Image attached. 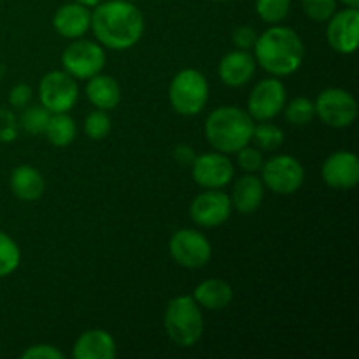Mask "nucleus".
<instances>
[{
	"instance_id": "f257e3e1",
	"label": "nucleus",
	"mask_w": 359,
	"mask_h": 359,
	"mask_svg": "<svg viewBox=\"0 0 359 359\" xmlns=\"http://www.w3.org/2000/svg\"><path fill=\"white\" fill-rule=\"evenodd\" d=\"M95 37L105 48L123 51L140 41L144 34V16L128 0H102L91 13Z\"/></svg>"
},
{
	"instance_id": "f03ea898",
	"label": "nucleus",
	"mask_w": 359,
	"mask_h": 359,
	"mask_svg": "<svg viewBox=\"0 0 359 359\" xmlns=\"http://www.w3.org/2000/svg\"><path fill=\"white\" fill-rule=\"evenodd\" d=\"M305 48L300 35L290 27L269 28L255 42L256 62L276 77L290 76L300 69Z\"/></svg>"
},
{
	"instance_id": "7ed1b4c3",
	"label": "nucleus",
	"mask_w": 359,
	"mask_h": 359,
	"mask_svg": "<svg viewBox=\"0 0 359 359\" xmlns=\"http://www.w3.org/2000/svg\"><path fill=\"white\" fill-rule=\"evenodd\" d=\"M255 121L248 111L224 105L209 114L205 121V137L219 153H237L251 142Z\"/></svg>"
},
{
	"instance_id": "20e7f679",
	"label": "nucleus",
	"mask_w": 359,
	"mask_h": 359,
	"mask_svg": "<svg viewBox=\"0 0 359 359\" xmlns=\"http://www.w3.org/2000/svg\"><path fill=\"white\" fill-rule=\"evenodd\" d=\"M167 335L175 346L191 347L202 339L203 318L191 297H177L168 302L163 318Z\"/></svg>"
},
{
	"instance_id": "39448f33",
	"label": "nucleus",
	"mask_w": 359,
	"mask_h": 359,
	"mask_svg": "<svg viewBox=\"0 0 359 359\" xmlns=\"http://www.w3.org/2000/svg\"><path fill=\"white\" fill-rule=\"evenodd\" d=\"M172 109L181 116H195L202 112L209 100V84L202 72L184 69L172 79L168 88Z\"/></svg>"
},
{
	"instance_id": "423d86ee",
	"label": "nucleus",
	"mask_w": 359,
	"mask_h": 359,
	"mask_svg": "<svg viewBox=\"0 0 359 359\" xmlns=\"http://www.w3.org/2000/svg\"><path fill=\"white\" fill-rule=\"evenodd\" d=\"M262 181L277 195H293L304 186L305 170L297 158L279 154L263 163Z\"/></svg>"
},
{
	"instance_id": "0eeeda50",
	"label": "nucleus",
	"mask_w": 359,
	"mask_h": 359,
	"mask_svg": "<svg viewBox=\"0 0 359 359\" xmlns=\"http://www.w3.org/2000/svg\"><path fill=\"white\" fill-rule=\"evenodd\" d=\"M314 107L319 119L333 128H347L358 118L356 98L342 88H328L321 91Z\"/></svg>"
},
{
	"instance_id": "6e6552de",
	"label": "nucleus",
	"mask_w": 359,
	"mask_h": 359,
	"mask_svg": "<svg viewBox=\"0 0 359 359\" xmlns=\"http://www.w3.org/2000/svg\"><path fill=\"white\" fill-rule=\"evenodd\" d=\"M39 97H41L42 107L48 109L51 114L69 112L76 105L79 88H77L76 79L65 70H53L42 77L39 84Z\"/></svg>"
},
{
	"instance_id": "1a4fd4ad",
	"label": "nucleus",
	"mask_w": 359,
	"mask_h": 359,
	"mask_svg": "<svg viewBox=\"0 0 359 359\" xmlns=\"http://www.w3.org/2000/svg\"><path fill=\"white\" fill-rule=\"evenodd\" d=\"M168 251H170L172 259L184 269H200L207 265L212 256V249L205 235L196 230H189V228L179 230L172 235Z\"/></svg>"
},
{
	"instance_id": "9d476101",
	"label": "nucleus",
	"mask_w": 359,
	"mask_h": 359,
	"mask_svg": "<svg viewBox=\"0 0 359 359\" xmlns=\"http://www.w3.org/2000/svg\"><path fill=\"white\" fill-rule=\"evenodd\" d=\"M62 65L74 79H90L105 65V51L91 41H76L63 51Z\"/></svg>"
},
{
	"instance_id": "9b49d317",
	"label": "nucleus",
	"mask_w": 359,
	"mask_h": 359,
	"mask_svg": "<svg viewBox=\"0 0 359 359\" xmlns=\"http://www.w3.org/2000/svg\"><path fill=\"white\" fill-rule=\"evenodd\" d=\"M286 105V88L276 77L259 81L249 95L248 111L256 121H269L276 118Z\"/></svg>"
},
{
	"instance_id": "f8f14e48",
	"label": "nucleus",
	"mask_w": 359,
	"mask_h": 359,
	"mask_svg": "<svg viewBox=\"0 0 359 359\" xmlns=\"http://www.w3.org/2000/svg\"><path fill=\"white\" fill-rule=\"evenodd\" d=\"M193 179L196 184L207 189H219L230 184L235 175L233 163L224 153H205L196 156L191 163Z\"/></svg>"
},
{
	"instance_id": "ddd939ff",
	"label": "nucleus",
	"mask_w": 359,
	"mask_h": 359,
	"mask_svg": "<svg viewBox=\"0 0 359 359\" xmlns=\"http://www.w3.org/2000/svg\"><path fill=\"white\" fill-rule=\"evenodd\" d=\"M326 28V41L333 51L340 55H353L358 48L359 35V11L354 7L333 13Z\"/></svg>"
},
{
	"instance_id": "4468645a",
	"label": "nucleus",
	"mask_w": 359,
	"mask_h": 359,
	"mask_svg": "<svg viewBox=\"0 0 359 359\" xmlns=\"http://www.w3.org/2000/svg\"><path fill=\"white\" fill-rule=\"evenodd\" d=\"M231 198L226 193L219 189H210V191L200 193L189 207L191 219L196 224L205 228L219 226L226 223L231 214Z\"/></svg>"
},
{
	"instance_id": "2eb2a0df",
	"label": "nucleus",
	"mask_w": 359,
	"mask_h": 359,
	"mask_svg": "<svg viewBox=\"0 0 359 359\" xmlns=\"http://www.w3.org/2000/svg\"><path fill=\"white\" fill-rule=\"evenodd\" d=\"M323 179L333 189H353L359 182V158L349 151H337L323 163Z\"/></svg>"
},
{
	"instance_id": "dca6fc26",
	"label": "nucleus",
	"mask_w": 359,
	"mask_h": 359,
	"mask_svg": "<svg viewBox=\"0 0 359 359\" xmlns=\"http://www.w3.org/2000/svg\"><path fill=\"white\" fill-rule=\"evenodd\" d=\"M91 13L83 4H65L60 7L53 18V27L62 37L79 39L90 30Z\"/></svg>"
},
{
	"instance_id": "f3484780",
	"label": "nucleus",
	"mask_w": 359,
	"mask_h": 359,
	"mask_svg": "<svg viewBox=\"0 0 359 359\" xmlns=\"http://www.w3.org/2000/svg\"><path fill=\"white\" fill-rule=\"evenodd\" d=\"M256 70V60L248 51H230L223 56L217 72L226 86L238 88L251 81Z\"/></svg>"
},
{
	"instance_id": "a211bd4d",
	"label": "nucleus",
	"mask_w": 359,
	"mask_h": 359,
	"mask_svg": "<svg viewBox=\"0 0 359 359\" xmlns=\"http://www.w3.org/2000/svg\"><path fill=\"white\" fill-rule=\"evenodd\" d=\"M72 356L74 359H114L116 342L104 330H91L77 339Z\"/></svg>"
},
{
	"instance_id": "6ab92c4d",
	"label": "nucleus",
	"mask_w": 359,
	"mask_h": 359,
	"mask_svg": "<svg viewBox=\"0 0 359 359\" xmlns=\"http://www.w3.org/2000/svg\"><path fill=\"white\" fill-rule=\"evenodd\" d=\"M265 195V184L259 177L249 174L237 179L231 195V205L242 214H251L258 210Z\"/></svg>"
},
{
	"instance_id": "aec40b11",
	"label": "nucleus",
	"mask_w": 359,
	"mask_h": 359,
	"mask_svg": "<svg viewBox=\"0 0 359 359\" xmlns=\"http://www.w3.org/2000/svg\"><path fill=\"white\" fill-rule=\"evenodd\" d=\"M86 97L95 107L102 109V111H111V109L118 107L119 100H121V90L114 77L97 74L88 81Z\"/></svg>"
},
{
	"instance_id": "412c9836",
	"label": "nucleus",
	"mask_w": 359,
	"mask_h": 359,
	"mask_svg": "<svg viewBox=\"0 0 359 359\" xmlns=\"http://www.w3.org/2000/svg\"><path fill=\"white\" fill-rule=\"evenodd\" d=\"M11 189L14 195L25 202H34L44 193V179L37 168L30 165H21L11 174Z\"/></svg>"
},
{
	"instance_id": "4be33fe9",
	"label": "nucleus",
	"mask_w": 359,
	"mask_h": 359,
	"mask_svg": "<svg viewBox=\"0 0 359 359\" xmlns=\"http://www.w3.org/2000/svg\"><path fill=\"white\" fill-rule=\"evenodd\" d=\"M193 298L198 305L209 311H219L230 305L231 298H233V290L228 283L221 279H209L203 280L196 286Z\"/></svg>"
},
{
	"instance_id": "5701e85b",
	"label": "nucleus",
	"mask_w": 359,
	"mask_h": 359,
	"mask_svg": "<svg viewBox=\"0 0 359 359\" xmlns=\"http://www.w3.org/2000/svg\"><path fill=\"white\" fill-rule=\"evenodd\" d=\"M76 123L67 112H56L49 118L44 135L56 147H65L76 139Z\"/></svg>"
},
{
	"instance_id": "b1692460",
	"label": "nucleus",
	"mask_w": 359,
	"mask_h": 359,
	"mask_svg": "<svg viewBox=\"0 0 359 359\" xmlns=\"http://www.w3.org/2000/svg\"><path fill=\"white\" fill-rule=\"evenodd\" d=\"M251 140H255L256 147L263 151L279 149L284 142V133L279 126L270 125V123H262V125L252 128Z\"/></svg>"
},
{
	"instance_id": "393cba45",
	"label": "nucleus",
	"mask_w": 359,
	"mask_h": 359,
	"mask_svg": "<svg viewBox=\"0 0 359 359\" xmlns=\"http://www.w3.org/2000/svg\"><path fill=\"white\" fill-rule=\"evenodd\" d=\"M20 248L9 235L0 231V277H7L20 265Z\"/></svg>"
},
{
	"instance_id": "a878e982",
	"label": "nucleus",
	"mask_w": 359,
	"mask_h": 359,
	"mask_svg": "<svg viewBox=\"0 0 359 359\" xmlns=\"http://www.w3.org/2000/svg\"><path fill=\"white\" fill-rule=\"evenodd\" d=\"M284 111H286L287 121L293 125H309L316 116L314 102L307 97L293 98L290 104L284 105Z\"/></svg>"
},
{
	"instance_id": "bb28decb",
	"label": "nucleus",
	"mask_w": 359,
	"mask_h": 359,
	"mask_svg": "<svg viewBox=\"0 0 359 359\" xmlns=\"http://www.w3.org/2000/svg\"><path fill=\"white\" fill-rule=\"evenodd\" d=\"M49 118H51V112L48 109L42 107V105H34V107L25 109L23 114H21L20 125L30 135H39V133L46 132Z\"/></svg>"
},
{
	"instance_id": "cd10ccee",
	"label": "nucleus",
	"mask_w": 359,
	"mask_h": 359,
	"mask_svg": "<svg viewBox=\"0 0 359 359\" xmlns=\"http://www.w3.org/2000/svg\"><path fill=\"white\" fill-rule=\"evenodd\" d=\"M290 9L291 0H256V13L265 23H280Z\"/></svg>"
},
{
	"instance_id": "c85d7f7f",
	"label": "nucleus",
	"mask_w": 359,
	"mask_h": 359,
	"mask_svg": "<svg viewBox=\"0 0 359 359\" xmlns=\"http://www.w3.org/2000/svg\"><path fill=\"white\" fill-rule=\"evenodd\" d=\"M84 132L93 140L104 139L111 132V118L102 109L91 112L86 118V121H84Z\"/></svg>"
},
{
	"instance_id": "c756f323",
	"label": "nucleus",
	"mask_w": 359,
	"mask_h": 359,
	"mask_svg": "<svg viewBox=\"0 0 359 359\" xmlns=\"http://www.w3.org/2000/svg\"><path fill=\"white\" fill-rule=\"evenodd\" d=\"M305 14L314 21H328L337 11V0H302Z\"/></svg>"
},
{
	"instance_id": "7c9ffc66",
	"label": "nucleus",
	"mask_w": 359,
	"mask_h": 359,
	"mask_svg": "<svg viewBox=\"0 0 359 359\" xmlns=\"http://www.w3.org/2000/svg\"><path fill=\"white\" fill-rule=\"evenodd\" d=\"M237 153H238L237 161H238V165H241L242 170L249 172V174L262 170L265 160H263V154L258 147L244 146L242 149H238Z\"/></svg>"
},
{
	"instance_id": "2f4dec72",
	"label": "nucleus",
	"mask_w": 359,
	"mask_h": 359,
	"mask_svg": "<svg viewBox=\"0 0 359 359\" xmlns=\"http://www.w3.org/2000/svg\"><path fill=\"white\" fill-rule=\"evenodd\" d=\"M18 135V121L13 112L0 109V140L13 142Z\"/></svg>"
},
{
	"instance_id": "473e14b6",
	"label": "nucleus",
	"mask_w": 359,
	"mask_h": 359,
	"mask_svg": "<svg viewBox=\"0 0 359 359\" xmlns=\"http://www.w3.org/2000/svg\"><path fill=\"white\" fill-rule=\"evenodd\" d=\"M233 44L237 46L242 51H248V49L255 48V42L258 39V34L255 32V28L251 27H238L233 32Z\"/></svg>"
},
{
	"instance_id": "72a5a7b5",
	"label": "nucleus",
	"mask_w": 359,
	"mask_h": 359,
	"mask_svg": "<svg viewBox=\"0 0 359 359\" xmlns=\"http://www.w3.org/2000/svg\"><path fill=\"white\" fill-rule=\"evenodd\" d=\"M23 359H63V354L53 346H34L21 354Z\"/></svg>"
},
{
	"instance_id": "f704fd0d",
	"label": "nucleus",
	"mask_w": 359,
	"mask_h": 359,
	"mask_svg": "<svg viewBox=\"0 0 359 359\" xmlns=\"http://www.w3.org/2000/svg\"><path fill=\"white\" fill-rule=\"evenodd\" d=\"M32 100V88L28 84H16L9 93V102L13 107H27Z\"/></svg>"
},
{
	"instance_id": "c9c22d12",
	"label": "nucleus",
	"mask_w": 359,
	"mask_h": 359,
	"mask_svg": "<svg viewBox=\"0 0 359 359\" xmlns=\"http://www.w3.org/2000/svg\"><path fill=\"white\" fill-rule=\"evenodd\" d=\"M175 160L181 165H191L193 160H195V153H193V147L189 146H177L174 151Z\"/></svg>"
},
{
	"instance_id": "e433bc0d",
	"label": "nucleus",
	"mask_w": 359,
	"mask_h": 359,
	"mask_svg": "<svg viewBox=\"0 0 359 359\" xmlns=\"http://www.w3.org/2000/svg\"><path fill=\"white\" fill-rule=\"evenodd\" d=\"M74 2L83 4V6H86V7H95V6H98L102 0H74Z\"/></svg>"
},
{
	"instance_id": "4c0bfd02",
	"label": "nucleus",
	"mask_w": 359,
	"mask_h": 359,
	"mask_svg": "<svg viewBox=\"0 0 359 359\" xmlns=\"http://www.w3.org/2000/svg\"><path fill=\"white\" fill-rule=\"evenodd\" d=\"M340 2L347 7H354V9H358L359 7V0H340Z\"/></svg>"
},
{
	"instance_id": "58836bf2",
	"label": "nucleus",
	"mask_w": 359,
	"mask_h": 359,
	"mask_svg": "<svg viewBox=\"0 0 359 359\" xmlns=\"http://www.w3.org/2000/svg\"><path fill=\"white\" fill-rule=\"evenodd\" d=\"M216 2H228V0H216Z\"/></svg>"
},
{
	"instance_id": "ea45409f",
	"label": "nucleus",
	"mask_w": 359,
	"mask_h": 359,
	"mask_svg": "<svg viewBox=\"0 0 359 359\" xmlns=\"http://www.w3.org/2000/svg\"><path fill=\"white\" fill-rule=\"evenodd\" d=\"M128 2H137V0H128Z\"/></svg>"
}]
</instances>
